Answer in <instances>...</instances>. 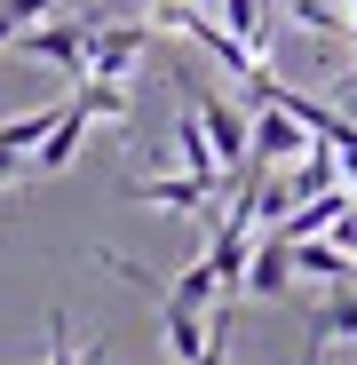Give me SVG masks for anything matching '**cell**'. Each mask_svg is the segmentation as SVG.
<instances>
[{"instance_id":"6da1fadb","label":"cell","mask_w":357,"mask_h":365,"mask_svg":"<svg viewBox=\"0 0 357 365\" xmlns=\"http://www.w3.org/2000/svg\"><path fill=\"white\" fill-rule=\"evenodd\" d=\"M151 24H167V32H191L222 72H238V80H262V48H247L230 24H222V9H199V0H151Z\"/></svg>"},{"instance_id":"7a4b0ae2","label":"cell","mask_w":357,"mask_h":365,"mask_svg":"<svg viewBox=\"0 0 357 365\" xmlns=\"http://www.w3.org/2000/svg\"><path fill=\"white\" fill-rule=\"evenodd\" d=\"M310 143H318V128H310L302 111H286V103H262V111H254V159L238 167V175H270L278 159H302Z\"/></svg>"},{"instance_id":"3957f363","label":"cell","mask_w":357,"mask_h":365,"mask_svg":"<svg viewBox=\"0 0 357 365\" xmlns=\"http://www.w3.org/2000/svg\"><path fill=\"white\" fill-rule=\"evenodd\" d=\"M88 32H95V9H88V16H56V24H32V32H16V56L64 64V72L80 80V72H88Z\"/></svg>"},{"instance_id":"277c9868","label":"cell","mask_w":357,"mask_h":365,"mask_svg":"<svg viewBox=\"0 0 357 365\" xmlns=\"http://www.w3.org/2000/svg\"><path fill=\"white\" fill-rule=\"evenodd\" d=\"M151 32H159V24H103V16H95V32H88V72H80V80H128V64L151 48Z\"/></svg>"},{"instance_id":"5b68a950","label":"cell","mask_w":357,"mask_h":365,"mask_svg":"<svg viewBox=\"0 0 357 365\" xmlns=\"http://www.w3.org/2000/svg\"><path fill=\"white\" fill-rule=\"evenodd\" d=\"M191 103H199L207 135H214V151H222V167H230V182H238V167L254 159V119H238V103H222V96H191Z\"/></svg>"},{"instance_id":"8992f818","label":"cell","mask_w":357,"mask_h":365,"mask_svg":"<svg viewBox=\"0 0 357 365\" xmlns=\"http://www.w3.org/2000/svg\"><path fill=\"white\" fill-rule=\"evenodd\" d=\"M294 270H302V262H294V238H286V230H262V238H254V262H247V286H238V294L278 302Z\"/></svg>"},{"instance_id":"52a82bcc","label":"cell","mask_w":357,"mask_h":365,"mask_svg":"<svg viewBox=\"0 0 357 365\" xmlns=\"http://www.w3.org/2000/svg\"><path fill=\"white\" fill-rule=\"evenodd\" d=\"M214 191H222V182H207V175H191V167H183V175H135V182H128V199L175 207V215H183V207H207Z\"/></svg>"},{"instance_id":"ba28073f","label":"cell","mask_w":357,"mask_h":365,"mask_svg":"<svg viewBox=\"0 0 357 365\" xmlns=\"http://www.w3.org/2000/svg\"><path fill=\"white\" fill-rule=\"evenodd\" d=\"M88 119H95V103L72 88V96H64V119H56V135L32 151V167H48V175H56V167H72V159H80V143H88Z\"/></svg>"},{"instance_id":"9c48e42d","label":"cell","mask_w":357,"mask_h":365,"mask_svg":"<svg viewBox=\"0 0 357 365\" xmlns=\"http://www.w3.org/2000/svg\"><path fill=\"white\" fill-rule=\"evenodd\" d=\"M222 24L247 40V48H262V40H270V24H278V0H222Z\"/></svg>"},{"instance_id":"30bf717a","label":"cell","mask_w":357,"mask_h":365,"mask_svg":"<svg viewBox=\"0 0 357 365\" xmlns=\"http://www.w3.org/2000/svg\"><path fill=\"white\" fill-rule=\"evenodd\" d=\"M167 294H175V302H191V310H207V302L222 294V278H214V255H199V262H191L183 278H175Z\"/></svg>"},{"instance_id":"8fae6325","label":"cell","mask_w":357,"mask_h":365,"mask_svg":"<svg viewBox=\"0 0 357 365\" xmlns=\"http://www.w3.org/2000/svg\"><path fill=\"white\" fill-rule=\"evenodd\" d=\"M286 16L302 24V32H326V40L333 32H357V16H333V0H286Z\"/></svg>"},{"instance_id":"7c38bea8","label":"cell","mask_w":357,"mask_h":365,"mask_svg":"<svg viewBox=\"0 0 357 365\" xmlns=\"http://www.w3.org/2000/svg\"><path fill=\"white\" fill-rule=\"evenodd\" d=\"M56 0H0V48H16V32H32V16H48Z\"/></svg>"},{"instance_id":"4fadbf2b","label":"cell","mask_w":357,"mask_h":365,"mask_svg":"<svg viewBox=\"0 0 357 365\" xmlns=\"http://www.w3.org/2000/svg\"><path fill=\"white\" fill-rule=\"evenodd\" d=\"M48 365H80V349H72V318L64 310H48ZM95 365V357H88Z\"/></svg>"},{"instance_id":"5bb4252c","label":"cell","mask_w":357,"mask_h":365,"mask_svg":"<svg viewBox=\"0 0 357 365\" xmlns=\"http://www.w3.org/2000/svg\"><path fill=\"white\" fill-rule=\"evenodd\" d=\"M191 365H230V302H222V334H214V349H207V357H191Z\"/></svg>"}]
</instances>
